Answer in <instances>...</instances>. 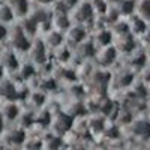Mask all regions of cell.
I'll list each match as a JSON object with an SVG mask.
<instances>
[{
    "mask_svg": "<svg viewBox=\"0 0 150 150\" xmlns=\"http://www.w3.org/2000/svg\"><path fill=\"white\" fill-rule=\"evenodd\" d=\"M3 66H5L6 69H9V71H15V69H17V66H18V60H17V57H15L14 53H8V54L5 56Z\"/></svg>",
    "mask_w": 150,
    "mask_h": 150,
    "instance_id": "obj_10",
    "label": "cell"
},
{
    "mask_svg": "<svg viewBox=\"0 0 150 150\" xmlns=\"http://www.w3.org/2000/svg\"><path fill=\"white\" fill-rule=\"evenodd\" d=\"M93 17V8L92 5H81L77 11V20L80 23H86V21H90Z\"/></svg>",
    "mask_w": 150,
    "mask_h": 150,
    "instance_id": "obj_4",
    "label": "cell"
},
{
    "mask_svg": "<svg viewBox=\"0 0 150 150\" xmlns=\"http://www.w3.org/2000/svg\"><path fill=\"white\" fill-rule=\"evenodd\" d=\"M114 59H116V50L110 47V48H105V50H104V53H102L101 59H99V62H101L102 65H108V63H111Z\"/></svg>",
    "mask_w": 150,
    "mask_h": 150,
    "instance_id": "obj_9",
    "label": "cell"
},
{
    "mask_svg": "<svg viewBox=\"0 0 150 150\" xmlns=\"http://www.w3.org/2000/svg\"><path fill=\"white\" fill-rule=\"evenodd\" d=\"M11 44L17 51H27V50L30 48L29 36L24 33V30L21 27L14 29V32L11 33Z\"/></svg>",
    "mask_w": 150,
    "mask_h": 150,
    "instance_id": "obj_1",
    "label": "cell"
},
{
    "mask_svg": "<svg viewBox=\"0 0 150 150\" xmlns=\"http://www.w3.org/2000/svg\"><path fill=\"white\" fill-rule=\"evenodd\" d=\"M15 18L14 11L11 9V6L6 2H0V23L8 26L9 23H12Z\"/></svg>",
    "mask_w": 150,
    "mask_h": 150,
    "instance_id": "obj_3",
    "label": "cell"
},
{
    "mask_svg": "<svg viewBox=\"0 0 150 150\" xmlns=\"http://www.w3.org/2000/svg\"><path fill=\"white\" fill-rule=\"evenodd\" d=\"M119 12L123 15H129L131 12L135 9V3L134 0H119Z\"/></svg>",
    "mask_w": 150,
    "mask_h": 150,
    "instance_id": "obj_7",
    "label": "cell"
},
{
    "mask_svg": "<svg viewBox=\"0 0 150 150\" xmlns=\"http://www.w3.org/2000/svg\"><path fill=\"white\" fill-rule=\"evenodd\" d=\"M131 30H134L135 33H143L146 30V21L143 18H134L131 23Z\"/></svg>",
    "mask_w": 150,
    "mask_h": 150,
    "instance_id": "obj_12",
    "label": "cell"
},
{
    "mask_svg": "<svg viewBox=\"0 0 150 150\" xmlns=\"http://www.w3.org/2000/svg\"><path fill=\"white\" fill-rule=\"evenodd\" d=\"M14 11L15 17H26L29 12V0H5Z\"/></svg>",
    "mask_w": 150,
    "mask_h": 150,
    "instance_id": "obj_2",
    "label": "cell"
},
{
    "mask_svg": "<svg viewBox=\"0 0 150 150\" xmlns=\"http://www.w3.org/2000/svg\"><path fill=\"white\" fill-rule=\"evenodd\" d=\"M98 42L101 44V45H108L110 44V41H111V35H110V32L108 30H102V32H99L98 33Z\"/></svg>",
    "mask_w": 150,
    "mask_h": 150,
    "instance_id": "obj_13",
    "label": "cell"
},
{
    "mask_svg": "<svg viewBox=\"0 0 150 150\" xmlns=\"http://www.w3.org/2000/svg\"><path fill=\"white\" fill-rule=\"evenodd\" d=\"M60 3L63 5L66 9H71V8H75L78 3V0H60Z\"/></svg>",
    "mask_w": 150,
    "mask_h": 150,
    "instance_id": "obj_19",
    "label": "cell"
},
{
    "mask_svg": "<svg viewBox=\"0 0 150 150\" xmlns=\"http://www.w3.org/2000/svg\"><path fill=\"white\" fill-rule=\"evenodd\" d=\"M32 74H33V69H32L30 65H26V66L21 69V77H23V78H29Z\"/></svg>",
    "mask_w": 150,
    "mask_h": 150,
    "instance_id": "obj_18",
    "label": "cell"
},
{
    "mask_svg": "<svg viewBox=\"0 0 150 150\" xmlns=\"http://www.w3.org/2000/svg\"><path fill=\"white\" fill-rule=\"evenodd\" d=\"M0 2H5V0H0Z\"/></svg>",
    "mask_w": 150,
    "mask_h": 150,
    "instance_id": "obj_22",
    "label": "cell"
},
{
    "mask_svg": "<svg viewBox=\"0 0 150 150\" xmlns=\"http://www.w3.org/2000/svg\"><path fill=\"white\" fill-rule=\"evenodd\" d=\"M69 30H71L69 32V36H71V39L74 42H83L84 35H86V32L83 30V27H72Z\"/></svg>",
    "mask_w": 150,
    "mask_h": 150,
    "instance_id": "obj_11",
    "label": "cell"
},
{
    "mask_svg": "<svg viewBox=\"0 0 150 150\" xmlns=\"http://www.w3.org/2000/svg\"><path fill=\"white\" fill-rule=\"evenodd\" d=\"M138 14L144 21H150V0H141L138 5Z\"/></svg>",
    "mask_w": 150,
    "mask_h": 150,
    "instance_id": "obj_6",
    "label": "cell"
},
{
    "mask_svg": "<svg viewBox=\"0 0 150 150\" xmlns=\"http://www.w3.org/2000/svg\"><path fill=\"white\" fill-rule=\"evenodd\" d=\"M9 137H11V141H14V143H21L24 140V134L21 131H14Z\"/></svg>",
    "mask_w": 150,
    "mask_h": 150,
    "instance_id": "obj_17",
    "label": "cell"
},
{
    "mask_svg": "<svg viewBox=\"0 0 150 150\" xmlns=\"http://www.w3.org/2000/svg\"><path fill=\"white\" fill-rule=\"evenodd\" d=\"M32 57L36 63H44L45 62V45L41 41H36L32 50Z\"/></svg>",
    "mask_w": 150,
    "mask_h": 150,
    "instance_id": "obj_5",
    "label": "cell"
},
{
    "mask_svg": "<svg viewBox=\"0 0 150 150\" xmlns=\"http://www.w3.org/2000/svg\"><path fill=\"white\" fill-rule=\"evenodd\" d=\"M3 117L5 119H9V120H14V119H17V116H18V108H17V105L15 104H8L5 108H3Z\"/></svg>",
    "mask_w": 150,
    "mask_h": 150,
    "instance_id": "obj_8",
    "label": "cell"
},
{
    "mask_svg": "<svg viewBox=\"0 0 150 150\" xmlns=\"http://www.w3.org/2000/svg\"><path fill=\"white\" fill-rule=\"evenodd\" d=\"M107 2H111V3H117L119 0H107Z\"/></svg>",
    "mask_w": 150,
    "mask_h": 150,
    "instance_id": "obj_21",
    "label": "cell"
},
{
    "mask_svg": "<svg viewBox=\"0 0 150 150\" xmlns=\"http://www.w3.org/2000/svg\"><path fill=\"white\" fill-rule=\"evenodd\" d=\"M92 8L99 11L101 14H104V12H107V9H108V3H107V0H95Z\"/></svg>",
    "mask_w": 150,
    "mask_h": 150,
    "instance_id": "obj_14",
    "label": "cell"
},
{
    "mask_svg": "<svg viewBox=\"0 0 150 150\" xmlns=\"http://www.w3.org/2000/svg\"><path fill=\"white\" fill-rule=\"evenodd\" d=\"M135 131H140L141 135H149L150 134V125L147 122H140L138 125H137Z\"/></svg>",
    "mask_w": 150,
    "mask_h": 150,
    "instance_id": "obj_16",
    "label": "cell"
},
{
    "mask_svg": "<svg viewBox=\"0 0 150 150\" xmlns=\"http://www.w3.org/2000/svg\"><path fill=\"white\" fill-rule=\"evenodd\" d=\"M6 38H8V29H6V26H5V24H2V23H0V42H2V41H5Z\"/></svg>",
    "mask_w": 150,
    "mask_h": 150,
    "instance_id": "obj_20",
    "label": "cell"
},
{
    "mask_svg": "<svg viewBox=\"0 0 150 150\" xmlns=\"http://www.w3.org/2000/svg\"><path fill=\"white\" fill-rule=\"evenodd\" d=\"M149 54H150V51H149Z\"/></svg>",
    "mask_w": 150,
    "mask_h": 150,
    "instance_id": "obj_23",
    "label": "cell"
},
{
    "mask_svg": "<svg viewBox=\"0 0 150 150\" xmlns=\"http://www.w3.org/2000/svg\"><path fill=\"white\" fill-rule=\"evenodd\" d=\"M48 42H50V45H53V47L60 45V44H62V36H60V33H59V32H51V33H50V36H48Z\"/></svg>",
    "mask_w": 150,
    "mask_h": 150,
    "instance_id": "obj_15",
    "label": "cell"
}]
</instances>
